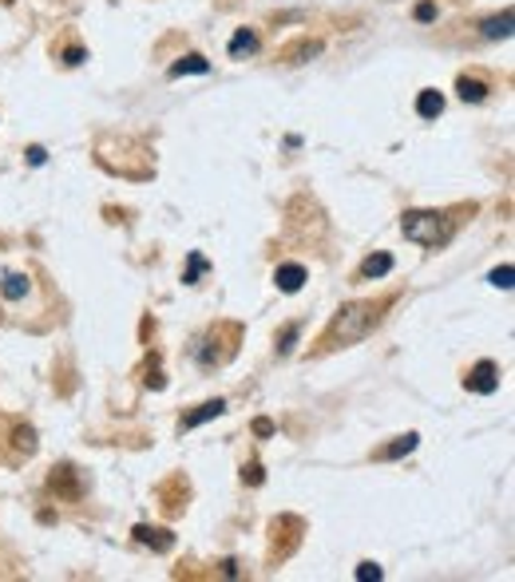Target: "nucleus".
<instances>
[{
    "label": "nucleus",
    "instance_id": "obj_24",
    "mask_svg": "<svg viewBox=\"0 0 515 582\" xmlns=\"http://www.w3.org/2000/svg\"><path fill=\"white\" fill-rule=\"evenodd\" d=\"M246 479H250V484H262V468H258V464H250V468H246Z\"/></svg>",
    "mask_w": 515,
    "mask_h": 582
},
{
    "label": "nucleus",
    "instance_id": "obj_10",
    "mask_svg": "<svg viewBox=\"0 0 515 582\" xmlns=\"http://www.w3.org/2000/svg\"><path fill=\"white\" fill-rule=\"evenodd\" d=\"M456 92H460V100H464V104H480V100H487V84H480V80H460L456 84Z\"/></svg>",
    "mask_w": 515,
    "mask_h": 582
},
{
    "label": "nucleus",
    "instance_id": "obj_14",
    "mask_svg": "<svg viewBox=\"0 0 515 582\" xmlns=\"http://www.w3.org/2000/svg\"><path fill=\"white\" fill-rule=\"evenodd\" d=\"M250 52H258V37L250 29H242L239 37L230 40V56H250Z\"/></svg>",
    "mask_w": 515,
    "mask_h": 582
},
{
    "label": "nucleus",
    "instance_id": "obj_4",
    "mask_svg": "<svg viewBox=\"0 0 515 582\" xmlns=\"http://www.w3.org/2000/svg\"><path fill=\"white\" fill-rule=\"evenodd\" d=\"M274 282H277V290H282V293H297L302 285H306V266H297V262L277 266Z\"/></svg>",
    "mask_w": 515,
    "mask_h": 582
},
{
    "label": "nucleus",
    "instance_id": "obj_23",
    "mask_svg": "<svg viewBox=\"0 0 515 582\" xmlns=\"http://www.w3.org/2000/svg\"><path fill=\"white\" fill-rule=\"evenodd\" d=\"M254 433L258 436H270V433H274V424H270V420H254Z\"/></svg>",
    "mask_w": 515,
    "mask_h": 582
},
{
    "label": "nucleus",
    "instance_id": "obj_19",
    "mask_svg": "<svg viewBox=\"0 0 515 582\" xmlns=\"http://www.w3.org/2000/svg\"><path fill=\"white\" fill-rule=\"evenodd\" d=\"M202 270H207V262H202L199 254H191V270H187V278H182V282L195 285V282H199V273H202Z\"/></svg>",
    "mask_w": 515,
    "mask_h": 582
},
{
    "label": "nucleus",
    "instance_id": "obj_1",
    "mask_svg": "<svg viewBox=\"0 0 515 582\" xmlns=\"http://www.w3.org/2000/svg\"><path fill=\"white\" fill-rule=\"evenodd\" d=\"M372 325H377V313H372V305H365V301H354V305H345V310L334 318L325 345H354V341L369 337Z\"/></svg>",
    "mask_w": 515,
    "mask_h": 582
},
{
    "label": "nucleus",
    "instance_id": "obj_22",
    "mask_svg": "<svg viewBox=\"0 0 515 582\" xmlns=\"http://www.w3.org/2000/svg\"><path fill=\"white\" fill-rule=\"evenodd\" d=\"M64 60H67V64H80V60H84V48H67Z\"/></svg>",
    "mask_w": 515,
    "mask_h": 582
},
{
    "label": "nucleus",
    "instance_id": "obj_13",
    "mask_svg": "<svg viewBox=\"0 0 515 582\" xmlns=\"http://www.w3.org/2000/svg\"><path fill=\"white\" fill-rule=\"evenodd\" d=\"M417 440L420 436L417 433H409V436H401L397 444H389V448L381 451V460H401V456H409L412 448H417Z\"/></svg>",
    "mask_w": 515,
    "mask_h": 582
},
{
    "label": "nucleus",
    "instance_id": "obj_20",
    "mask_svg": "<svg viewBox=\"0 0 515 582\" xmlns=\"http://www.w3.org/2000/svg\"><path fill=\"white\" fill-rule=\"evenodd\" d=\"M44 159H49V150H44V147H29V163H32V167H44Z\"/></svg>",
    "mask_w": 515,
    "mask_h": 582
},
{
    "label": "nucleus",
    "instance_id": "obj_3",
    "mask_svg": "<svg viewBox=\"0 0 515 582\" xmlns=\"http://www.w3.org/2000/svg\"><path fill=\"white\" fill-rule=\"evenodd\" d=\"M467 393H480V396H492L500 388V365L496 361H480L472 373H467Z\"/></svg>",
    "mask_w": 515,
    "mask_h": 582
},
{
    "label": "nucleus",
    "instance_id": "obj_7",
    "mask_svg": "<svg viewBox=\"0 0 515 582\" xmlns=\"http://www.w3.org/2000/svg\"><path fill=\"white\" fill-rule=\"evenodd\" d=\"M222 413H227V404H222V401H210V404H202L199 413L182 416V428H199V424L214 420V416H222Z\"/></svg>",
    "mask_w": 515,
    "mask_h": 582
},
{
    "label": "nucleus",
    "instance_id": "obj_17",
    "mask_svg": "<svg viewBox=\"0 0 515 582\" xmlns=\"http://www.w3.org/2000/svg\"><path fill=\"white\" fill-rule=\"evenodd\" d=\"M294 341H297V325H286L282 329V345H277V353H282V357L294 353Z\"/></svg>",
    "mask_w": 515,
    "mask_h": 582
},
{
    "label": "nucleus",
    "instance_id": "obj_8",
    "mask_svg": "<svg viewBox=\"0 0 515 582\" xmlns=\"http://www.w3.org/2000/svg\"><path fill=\"white\" fill-rule=\"evenodd\" d=\"M135 539L147 547H155V551H171V531H151V527H135Z\"/></svg>",
    "mask_w": 515,
    "mask_h": 582
},
{
    "label": "nucleus",
    "instance_id": "obj_5",
    "mask_svg": "<svg viewBox=\"0 0 515 582\" xmlns=\"http://www.w3.org/2000/svg\"><path fill=\"white\" fill-rule=\"evenodd\" d=\"M480 29H484V37H487V40H507V37H512V9H504V12H500V17L484 20Z\"/></svg>",
    "mask_w": 515,
    "mask_h": 582
},
{
    "label": "nucleus",
    "instance_id": "obj_18",
    "mask_svg": "<svg viewBox=\"0 0 515 582\" xmlns=\"http://www.w3.org/2000/svg\"><path fill=\"white\" fill-rule=\"evenodd\" d=\"M381 567H377V563H361V567H357V582H377V579H381Z\"/></svg>",
    "mask_w": 515,
    "mask_h": 582
},
{
    "label": "nucleus",
    "instance_id": "obj_21",
    "mask_svg": "<svg viewBox=\"0 0 515 582\" xmlns=\"http://www.w3.org/2000/svg\"><path fill=\"white\" fill-rule=\"evenodd\" d=\"M432 17H437V9H432V4H417V20H424V24H429Z\"/></svg>",
    "mask_w": 515,
    "mask_h": 582
},
{
    "label": "nucleus",
    "instance_id": "obj_9",
    "mask_svg": "<svg viewBox=\"0 0 515 582\" xmlns=\"http://www.w3.org/2000/svg\"><path fill=\"white\" fill-rule=\"evenodd\" d=\"M389 270H392L389 254H372V258H365V262H361V278H369V282H372V278H385Z\"/></svg>",
    "mask_w": 515,
    "mask_h": 582
},
{
    "label": "nucleus",
    "instance_id": "obj_2",
    "mask_svg": "<svg viewBox=\"0 0 515 582\" xmlns=\"http://www.w3.org/2000/svg\"><path fill=\"white\" fill-rule=\"evenodd\" d=\"M401 230H404V238L417 246H440L452 238L449 218L437 215V210H409V215L401 218Z\"/></svg>",
    "mask_w": 515,
    "mask_h": 582
},
{
    "label": "nucleus",
    "instance_id": "obj_6",
    "mask_svg": "<svg viewBox=\"0 0 515 582\" xmlns=\"http://www.w3.org/2000/svg\"><path fill=\"white\" fill-rule=\"evenodd\" d=\"M440 112H444V95H440V92H432V87H429V92L417 95V115H420V119H437Z\"/></svg>",
    "mask_w": 515,
    "mask_h": 582
},
{
    "label": "nucleus",
    "instance_id": "obj_16",
    "mask_svg": "<svg viewBox=\"0 0 515 582\" xmlns=\"http://www.w3.org/2000/svg\"><path fill=\"white\" fill-rule=\"evenodd\" d=\"M17 448H24V456L36 451V433L32 428H17Z\"/></svg>",
    "mask_w": 515,
    "mask_h": 582
},
{
    "label": "nucleus",
    "instance_id": "obj_15",
    "mask_svg": "<svg viewBox=\"0 0 515 582\" xmlns=\"http://www.w3.org/2000/svg\"><path fill=\"white\" fill-rule=\"evenodd\" d=\"M492 285H496V290H512V285H515L512 266H500V270H492Z\"/></svg>",
    "mask_w": 515,
    "mask_h": 582
},
{
    "label": "nucleus",
    "instance_id": "obj_11",
    "mask_svg": "<svg viewBox=\"0 0 515 582\" xmlns=\"http://www.w3.org/2000/svg\"><path fill=\"white\" fill-rule=\"evenodd\" d=\"M210 64L202 56H182L179 64H171V75L179 80V75H207Z\"/></svg>",
    "mask_w": 515,
    "mask_h": 582
},
{
    "label": "nucleus",
    "instance_id": "obj_12",
    "mask_svg": "<svg viewBox=\"0 0 515 582\" xmlns=\"http://www.w3.org/2000/svg\"><path fill=\"white\" fill-rule=\"evenodd\" d=\"M0 293H4L9 301H20L24 293H29V278H24V273H9L4 285H0Z\"/></svg>",
    "mask_w": 515,
    "mask_h": 582
}]
</instances>
